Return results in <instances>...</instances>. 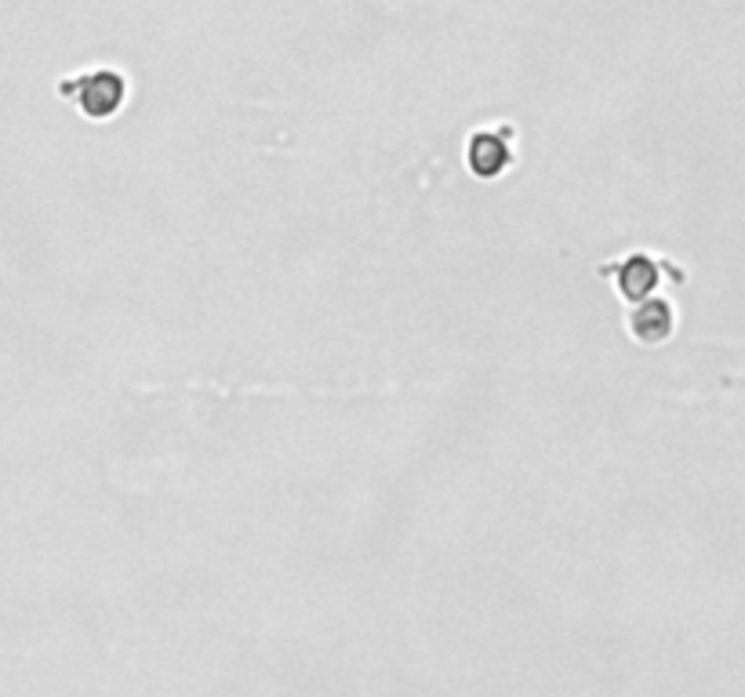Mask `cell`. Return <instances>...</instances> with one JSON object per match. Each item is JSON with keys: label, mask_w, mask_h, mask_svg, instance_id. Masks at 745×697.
<instances>
[{"label": "cell", "mask_w": 745, "mask_h": 697, "mask_svg": "<svg viewBox=\"0 0 745 697\" xmlns=\"http://www.w3.org/2000/svg\"><path fill=\"white\" fill-rule=\"evenodd\" d=\"M466 161L480 178H494L509 161H513V127L502 124L491 131H477V135L469 139Z\"/></svg>", "instance_id": "cell-3"}, {"label": "cell", "mask_w": 745, "mask_h": 697, "mask_svg": "<svg viewBox=\"0 0 745 697\" xmlns=\"http://www.w3.org/2000/svg\"><path fill=\"white\" fill-rule=\"evenodd\" d=\"M673 301L670 298H644L636 301V309L630 312V331L636 341H644V346H659L673 335Z\"/></svg>", "instance_id": "cell-4"}, {"label": "cell", "mask_w": 745, "mask_h": 697, "mask_svg": "<svg viewBox=\"0 0 745 697\" xmlns=\"http://www.w3.org/2000/svg\"><path fill=\"white\" fill-rule=\"evenodd\" d=\"M662 266H665V262L651 258V255H644V252H633V255H625V258H619V262H604V266H596V273H600V276H611V280L619 284L622 298L644 301V298H651V291H655V287H659V280H662Z\"/></svg>", "instance_id": "cell-2"}, {"label": "cell", "mask_w": 745, "mask_h": 697, "mask_svg": "<svg viewBox=\"0 0 745 697\" xmlns=\"http://www.w3.org/2000/svg\"><path fill=\"white\" fill-rule=\"evenodd\" d=\"M59 95L76 102L88 121H106L116 110L124 106L127 99V76L113 65H95V70L62 76L59 81Z\"/></svg>", "instance_id": "cell-1"}]
</instances>
